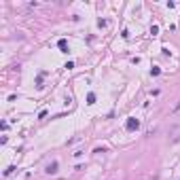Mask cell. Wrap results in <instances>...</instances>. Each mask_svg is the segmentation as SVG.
<instances>
[{"label": "cell", "mask_w": 180, "mask_h": 180, "mask_svg": "<svg viewBox=\"0 0 180 180\" xmlns=\"http://www.w3.org/2000/svg\"><path fill=\"white\" fill-rule=\"evenodd\" d=\"M178 108H180V102H178V104H176V110H178Z\"/></svg>", "instance_id": "277c9868"}, {"label": "cell", "mask_w": 180, "mask_h": 180, "mask_svg": "<svg viewBox=\"0 0 180 180\" xmlns=\"http://www.w3.org/2000/svg\"><path fill=\"white\" fill-rule=\"evenodd\" d=\"M125 127L129 129V132H134V129H138V127H140V121H138V119H129V121L125 123Z\"/></svg>", "instance_id": "6da1fadb"}, {"label": "cell", "mask_w": 180, "mask_h": 180, "mask_svg": "<svg viewBox=\"0 0 180 180\" xmlns=\"http://www.w3.org/2000/svg\"><path fill=\"white\" fill-rule=\"evenodd\" d=\"M57 172V163L53 161V163H49V165H47V174H55Z\"/></svg>", "instance_id": "7a4b0ae2"}, {"label": "cell", "mask_w": 180, "mask_h": 180, "mask_svg": "<svg viewBox=\"0 0 180 180\" xmlns=\"http://www.w3.org/2000/svg\"><path fill=\"white\" fill-rule=\"evenodd\" d=\"M87 102H89V104H93V102H95V95H93V93H89V97H87Z\"/></svg>", "instance_id": "3957f363"}]
</instances>
